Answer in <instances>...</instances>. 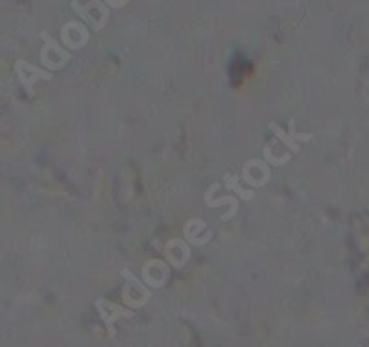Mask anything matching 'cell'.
I'll return each mask as SVG.
<instances>
[{
  "label": "cell",
  "instance_id": "10",
  "mask_svg": "<svg viewBox=\"0 0 369 347\" xmlns=\"http://www.w3.org/2000/svg\"><path fill=\"white\" fill-rule=\"evenodd\" d=\"M268 128L272 129L273 133L279 137V140H281V142H283V144H285V146L294 153H297L299 150H301V148H299V144H297L299 140H303V142H305V140L312 139V135L310 133H297L294 120L290 122V133H286L285 129L281 128L279 124H275V122H270V124H268Z\"/></svg>",
  "mask_w": 369,
  "mask_h": 347
},
{
  "label": "cell",
  "instance_id": "9",
  "mask_svg": "<svg viewBox=\"0 0 369 347\" xmlns=\"http://www.w3.org/2000/svg\"><path fill=\"white\" fill-rule=\"evenodd\" d=\"M164 257H166V261L172 268L181 270L190 259V248L181 238H174L164 246Z\"/></svg>",
  "mask_w": 369,
  "mask_h": 347
},
{
  "label": "cell",
  "instance_id": "7",
  "mask_svg": "<svg viewBox=\"0 0 369 347\" xmlns=\"http://www.w3.org/2000/svg\"><path fill=\"white\" fill-rule=\"evenodd\" d=\"M242 176L244 181L251 185V187H264L272 177V168L260 159H249V161L244 163Z\"/></svg>",
  "mask_w": 369,
  "mask_h": 347
},
{
  "label": "cell",
  "instance_id": "4",
  "mask_svg": "<svg viewBox=\"0 0 369 347\" xmlns=\"http://www.w3.org/2000/svg\"><path fill=\"white\" fill-rule=\"evenodd\" d=\"M15 73H17L23 87H25V91L28 92V97L36 94V92H34V83H36L37 79H47V81L52 79V73L42 70V68L36 67V65H31V63L23 60H18L17 63H15Z\"/></svg>",
  "mask_w": 369,
  "mask_h": 347
},
{
  "label": "cell",
  "instance_id": "12",
  "mask_svg": "<svg viewBox=\"0 0 369 347\" xmlns=\"http://www.w3.org/2000/svg\"><path fill=\"white\" fill-rule=\"evenodd\" d=\"M224 181H225V187L229 190H235L236 194L240 196V198H244V200H251L255 196L253 190H244V187H240V181H238V176L236 174H225L224 176Z\"/></svg>",
  "mask_w": 369,
  "mask_h": 347
},
{
  "label": "cell",
  "instance_id": "1",
  "mask_svg": "<svg viewBox=\"0 0 369 347\" xmlns=\"http://www.w3.org/2000/svg\"><path fill=\"white\" fill-rule=\"evenodd\" d=\"M41 37L42 41H44L41 49V55H39L41 63L47 68H50V70H61L71 61V54L65 49H61L60 43L50 36L49 31H41Z\"/></svg>",
  "mask_w": 369,
  "mask_h": 347
},
{
  "label": "cell",
  "instance_id": "5",
  "mask_svg": "<svg viewBox=\"0 0 369 347\" xmlns=\"http://www.w3.org/2000/svg\"><path fill=\"white\" fill-rule=\"evenodd\" d=\"M61 41L71 50L84 49L85 44L89 43V31H87L84 23L71 21L67 25L61 26Z\"/></svg>",
  "mask_w": 369,
  "mask_h": 347
},
{
  "label": "cell",
  "instance_id": "8",
  "mask_svg": "<svg viewBox=\"0 0 369 347\" xmlns=\"http://www.w3.org/2000/svg\"><path fill=\"white\" fill-rule=\"evenodd\" d=\"M183 233H185V240L192 244V246H205L214 237V231L200 218L187 220V224L183 227Z\"/></svg>",
  "mask_w": 369,
  "mask_h": 347
},
{
  "label": "cell",
  "instance_id": "13",
  "mask_svg": "<svg viewBox=\"0 0 369 347\" xmlns=\"http://www.w3.org/2000/svg\"><path fill=\"white\" fill-rule=\"evenodd\" d=\"M205 203L209 205V207H222L224 203H231V205L238 207V201H236L233 196H224V198H218V200H211V198H205Z\"/></svg>",
  "mask_w": 369,
  "mask_h": 347
},
{
  "label": "cell",
  "instance_id": "11",
  "mask_svg": "<svg viewBox=\"0 0 369 347\" xmlns=\"http://www.w3.org/2000/svg\"><path fill=\"white\" fill-rule=\"evenodd\" d=\"M97 309H98V312H100V316H102L103 322H105V325H110V327H113V323H115L118 318L133 316L129 311L122 309L120 305L111 303V301H107V299H103V298L97 299Z\"/></svg>",
  "mask_w": 369,
  "mask_h": 347
},
{
  "label": "cell",
  "instance_id": "3",
  "mask_svg": "<svg viewBox=\"0 0 369 347\" xmlns=\"http://www.w3.org/2000/svg\"><path fill=\"white\" fill-rule=\"evenodd\" d=\"M122 277L126 279V285L122 288V298L129 307H142L150 299V290L144 285V281L135 277L129 270H122Z\"/></svg>",
  "mask_w": 369,
  "mask_h": 347
},
{
  "label": "cell",
  "instance_id": "2",
  "mask_svg": "<svg viewBox=\"0 0 369 347\" xmlns=\"http://www.w3.org/2000/svg\"><path fill=\"white\" fill-rule=\"evenodd\" d=\"M71 6H73L74 13L81 17L87 23V25L91 26L94 31H100L103 26L107 25V18H110V10L107 6L97 0V2H89V4H78V2H71Z\"/></svg>",
  "mask_w": 369,
  "mask_h": 347
},
{
  "label": "cell",
  "instance_id": "6",
  "mask_svg": "<svg viewBox=\"0 0 369 347\" xmlns=\"http://www.w3.org/2000/svg\"><path fill=\"white\" fill-rule=\"evenodd\" d=\"M170 279L168 264L159 259H151L142 268V281L151 288H163Z\"/></svg>",
  "mask_w": 369,
  "mask_h": 347
}]
</instances>
